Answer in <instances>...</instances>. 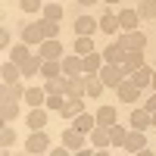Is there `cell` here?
Here are the masks:
<instances>
[{
  "label": "cell",
  "mask_w": 156,
  "mask_h": 156,
  "mask_svg": "<svg viewBox=\"0 0 156 156\" xmlns=\"http://www.w3.org/2000/svg\"><path fill=\"white\" fill-rule=\"evenodd\" d=\"M100 78H103V84H106V87H119L122 81H125V78H128V72H125V66H122V62H103V69L97 72Z\"/></svg>",
  "instance_id": "6da1fadb"
},
{
  "label": "cell",
  "mask_w": 156,
  "mask_h": 156,
  "mask_svg": "<svg viewBox=\"0 0 156 156\" xmlns=\"http://www.w3.org/2000/svg\"><path fill=\"white\" fill-rule=\"evenodd\" d=\"M66 97H72V100L87 97V75H69L66 78Z\"/></svg>",
  "instance_id": "7a4b0ae2"
},
{
  "label": "cell",
  "mask_w": 156,
  "mask_h": 156,
  "mask_svg": "<svg viewBox=\"0 0 156 156\" xmlns=\"http://www.w3.org/2000/svg\"><path fill=\"white\" fill-rule=\"evenodd\" d=\"M115 41H119L125 50H144V47H147V34L140 31V28H137V31H122Z\"/></svg>",
  "instance_id": "3957f363"
},
{
  "label": "cell",
  "mask_w": 156,
  "mask_h": 156,
  "mask_svg": "<svg viewBox=\"0 0 156 156\" xmlns=\"http://www.w3.org/2000/svg\"><path fill=\"white\" fill-rule=\"evenodd\" d=\"M97 22H100V31L106 34V37H119V34H122V25H119V12H109V9H106V12H103V16L97 19Z\"/></svg>",
  "instance_id": "277c9868"
},
{
  "label": "cell",
  "mask_w": 156,
  "mask_h": 156,
  "mask_svg": "<svg viewBox=\"0 0 156 156\" xmlns=\"http://www.w3.org/2000/svg\"><path fill=\"white\" fill-rule=\"evenodd\" d=\"M84 140H87V134H81V131H78V128H66V131H62V137H59V144L62 147H69L72 153L75 150H84Z\"/></svg>",
  "instance_id": "5b68a950"
},
{
  "label": "cell",
  "mask_w": 156,
  "mask_h": 156,
  "mask_svg": "<svg viewBox=\"0 0 156 156\" xmlns=\"http://www.w3.org/2000/svg\"><path fill=\"white\" fill-rule=\"evenodd\" d=\"M131 128H134V131H147V128H153V112L144 109V106H134L131 109Z\"/></svg>",
  "instance_id": "8992f818"
},
{
  "label": "cell",
  "mask_w": 156,
  "mask_h": 156,
  "mask_svg": "<svg viewBox=\"0 0 156 156\" xmlns=\"http://www.w3.org/2000/svg\"><path fill=\"white\" fill-rule=\"evenodd\" d=\"M25 150H28V153H47V150H50V137H47V131H31L28 140H25Z\"/></svg>",
  "instance_id": "52a82bcc"
},
{
  "label": "cell",
  "mask_w": 156,
  "mask_h": 156,
  "mask_svg": "<svg viewBox=\"0 0 156 156\" xmlns=\"http://www.w3.org/2000/svg\"><path fill=\"white\" fill-rule=\"evenodd\" d=\"M37 53L44 59H62V41L59 37H44V44L37 47Z\"/></svg>",
  "instance_id": "ba28073f"
},
{
  "label": "cell",
  "mask_w": 156,
  "mask_h": 156,
  "mask_svg": "<svg viewBox=\"0 0 156 156\" xmlns=\"http://www.w3.org/2000/svg\"><path fill=\"white\" fill-rule=\"evenodd\" d=\"M140 90L144 87H137L131 78H125V81L115 87V94H119V100H125V103H134V100H140Z\"/></svg>",
  "instance_id": "9c48e42d"
},
{
  "label": "cell",
  "mask_w": 156,
  "mask_h": 156,
  "mask_svg": "<svg viewBox=\"0 0 156 156\" xmlns=\"http://www.w3.org/2000/svg\"><path fill=\"white\" fill-rule=\"evenodd\" d=\"M0 78H3V84L22 81V66H19V62H12V59H6L3 66H0Z\"/></svg>",
  "instance_id": "30bf717a"
},
{
  "label": "cell",
  "mask_w": 156,
  "mask_h": 156,
  "mask_svg": "<svg viewBox=\"0 0 156 156\" xmlns=\"http://www.w3.org/2000/svg\"><path fill=\"white\" fill-rule=\"evenodd\" d=\"M22 41L25 44H34V47H41L44 44V31H41V22H31V25H25V28H22Z\"/></svg>",
  "instance_id": "8fae6325"
},
{
  "label": "cell",
  "mask_w": 156,
  "mask_h": 156,
  "mask_svg": "<svg viewBox=\"0 0 156 156\" xmlns=\"http://www.w3.org/2000/svg\"><path fill=\"white\" fill-rule=\"evenodd\" d=\"M41 69H44V56L37 53V50H34V53H31L28 59L22 62V78H31V75H41Z\"/></svg>",
  "instance_id": "7c38bea8"
},
{
  "label": "cell",
  "mask_w": 156,
  "mask_h": 156,
  "mask_svg": "<svg viewBox=\"0 0 156 156\" xmlns=\"http://www.w3.org/2000/svg\"><path fill=\"white\" fill-rule=\"evenodd\" d=\"M47 106H34L31 112H28V119H25V122H28V128H31V131H44V125H47Z\"/></svg>",
  "instance_id": "4fadbf2b"
},
{
  "label": "cell",
  "mask_w": 156,
  "mask_h": 156,
  "mask_svg": "<svg viewBox=\"0 0 156 156\" xmlns=\"http://www.w3.org/2000/svg\"><path fill=\"white\" fill-rule=\"evenodd\" d=\"M100 53H103V59H106V62H125V53H128V50H125L119 41H109L106 50H100Z\"/></svg>",
  "instance_id": "5bb4252c"
},
{
  "label": "cell",
  "mask_w": 156,
  "mask_h": 156,
  "mask_svg": "<svg viewBox=\"0 0 156 156\" xmlns=\"http://www.w3.org/2000/svg\"><path fill=\"white\" fill-rule=\"evenodd\" d=\"M62 72L66 75H84V56H78V53L62 56Z\"/></svg>",
  "instance_id": "9a60e30c"
},
{
  "label": "cell",
  "mask_w": 156,
  "mask_h": 156,
  "mask_svg": "<svg viewBox=\"0 0 156 156\" xmlns=\"http://www.w3.org/2000/svg\"><path fill=\"white\" fill-rule=\"evenodd\" d=\"M72 128H78L81 134H90L97 128V115H90V112H81V115H75L72 119Z\"/></svg>",
  "instance_id": "2e32d148"
},
{
  "label": "cell",
  "mask_w": 156,
  "mask_h": 156,
  "mask_svg": "<svg viewBox=\"0 0 156 156\" xmlns=\"http://www.w3.org/2000/svg\"><path fill=\"white\" fill-rule=\"evenodd\" d=\"M97 28H100V22H97L94 16H78V19H75V34H87V37H90Z\"/></svg>",
  "instance_id": "e0dca14e"
},
{
  "label": "cell",
  "mask_w": 156,
  "mask_h": 156,
  "mask_svg": "<svg viewBox=\"0 0 156 156\" xmlns=\"http://www.w3.org/2000/svg\"><path fill=\"white\" fill-rule=\"evenodd\" d=\"M144 147H147V134H144V131H134V128H131V131H128V137H125V147H122V150L137 153V150H144Z\"/></svg>",
  "instance_id": "ac0fdd59"
},
{
  "label": "cell",
  "mask_w": 156,
  "mask_h": 156,
  "mask_svg": "<svg viewBox=\"0 0 156 156\" xmlns=\"http://www.w3.org/2000/svg\"><path fill=\"white\" fill-rule=\"evenodd\" d=\"M137 22H140V12H137V9H122V12H119L122 31H137Z\"/></svg>",
  "instance_id": "d6986e66"
},
{
  "label": "cell",
  "mask_w": 156,
  "mask_h": 156,
  "mask_svg": "<svg viewBox=\"0 0 156 156\" xmlns=\"http://www.w3.org/2000/svg\"><path fill=\"white\" fill-rule=\"evenodd\" d=\"M94 115H97V125H103V128H112L115 122H119V112H115V106H100Z\"/></svg>",
  "instance_id": "ffe728a7"
},
{
  "label": "cell",
  "mask_w": 156,
  "mask_h": 156,
  "mask_svg": "<svg viewBox=\"0 0 156 156\" xmlns=\"http://www.w3.org/2000/svg\"><path fill=\"white\" fill-rule=\"evenodd\" d=\"M122 66H125V72H128V75H131V72H137L140 66H147V62H144V50H128Z\"/></svg>",
  "instance_id": "44dd1931"
},
{
  "label": "cell",
  "mask_w": 156,
  "mask_h": 156,
  "mask_svg": "<svg viewBox=\"0 0 156 156\" xmlns=\"http://www.w3.org/2000/svg\"><path fill=\"white\" fill-rule=\"evenodd\" d=\"M81 112H84V100H72V97H66V103H62V109H59L62 119H75V115H81Z\"/></svg>",
  "instance_id": "7402d4cb"
},
{
  "label": "cell",
  "mask_w": 156,
  "mask_h": 156,
  "mask_svg": "<svg viewBox=\"0 0 156 156\" xmlns=\"http://www.w3.org/2000/svg\"><path fill=\"white\" fill-rule=\"evenodd\" d=\"M87 140H90V144H94V150H103V147H109V128L97 125L94 131L87 134Z\"/></svg>",
  "instance_id": "603a6c76"
},
{
  "label": "cell",
  "mask_w": 156,
  "mask_h": 156,
  "mask_svg": "<svg viewBox=\"0 0 156 156\" xmlns=\"http://www.w3.org/2000/svg\"><path fill=\"white\" fill-rule=\"evenodd\" d=\"M103 62H106V59H103V53H100V50L87 53V56H84V75H97V72L103 69Z\"/></svg>",
  "instance_id": "cb8c5ba5"
},
{
  "label": "cell",
  "mask_w": 156,
  "mask_h": 156,
  "mask_svg": "<svg viewBox=\"0 0 156 156\" xmlns=\"http://www.w3.org/2000/svg\"><path fill=\"white\" fill-rule=\"evenodd\" d=\"M153 69H156V66H153ZM153 69H150V66H140L137 72H131L128 78H131L137 87H150V81H153Z\"/></svg>",
  "instance_id": "d4e9b609"
},
{
  "label": "cell",
  "mask_w": 156,
  "mask_h": 156,
  "mask_svg": "<svg viewBox=\"0 0 156 156\" xmlns=\"http://www.w3.org/2000/svg\"><path fill=\"white\" fill-rule=\"evenodd\" d=\"M25 103H28L31 109L34 106H44V103H47V90L44 87H28V90H25Z\"/></svg>",
  "instance_id": "484cf974"
},
{
  "label": "cell",
  "mask_w": 156,
  "mask_h": 156,
  "mask_svg": "<svg viewBox=\"0 0 156 156\" xmlns=\"http://www.w3.org/2000/svg\"><path fill=\"white\" fill-rule=\"evenodd\" d=\"M128 131H131V128H125V125H119V122H115V125L109 128V147H125Z\"/></svg>",
  "instance_id": "4316f807"
},
{
  "label": "cell",
  "mask_w": 156,
  "mask_h": 156,
  "mask_svg": "<svg viewBox=\"0 0 156 156\" xmlns=\"http://www.w3.org/2000/svg\"><path fill=\"white\" fill-rule=\"evenodd\" d=\"M66 78H69V75H59V78H44V90H47V94H62V97H66Z\"/></svg>",
  "instance_id": "83f0119b"
},
{
  "label": "cell",
  "mask_w": 156,
  "mask_h": 156,
  "mask_svg": "<svg viewBox=\"0 0 156 156\" xmlns=\"http://www.w3.org/2000/svg\"><path fill=\"white\" fill-rule=\"evenodd\" d=\"M25 90H28V87H22V81H16V84H3V100H16V103H22V100H25Z\"/></svg>",
  "instance_id": "f1b7e54d"
},
{
  "label": "cell",
  "mask_w": 156,
  "mask_h": 156,
  "mask_svg": "<svg viewBox=\"0 0 156 156\" xmlns=\"http://www.w3.org/2000/svg\"><path fill=\"white\" fill-rule=\"evenodd\" d=\"M41 75H44V78H59V75H66V72H62V59H44Z\"/></svg>",
  "instance_id": "f546056e"
},
{
  "label": "cell",
  "mask_w": 156,
  "mask_h": 156,
  "mask_svg": "<svg viewBox=\"0 0 156 156\" xmlns=\"http://www.w3.org/2000/svg\"><path fill=\"white\" fill-rule=\"evenodd\" d=\"M72 50H75L78 56H87V53H94L97 47H94V41H90L87 34H78V37H75V47H72Z\"/></svg>",
  "instance_id": "4dcf8cb0"
},
{
  "label": "cell",
  "mask_w": 156,
  "mask_h": 156,
  "mask_svg": "<svg viewBox=\"0 0 156 156\" xmlns=\"http://www.w3.org/2000/svg\"><path fill=\"white\" fill-rule=\"evenodd\" d=\"M103 90H106L103 78H100V75H87V97H90V100H97Z\"/></svg>",
  "instance_id": "1f68e13d"
},
{
  "label": "cell",
  "mask_w": 156,
  "mask_h": 156,
  "mask_svg": "<svg viewBox=\"0 0 156 156\" xmlns=\"http://www.w3.org/2000/svg\"><path fill=\"white\" fill-rule=\"evenodd\" d=\"M0 112H3V125H12L19 119V103L16 100H3V109Z\"/></svg>",
  "instance_id": "d6a6232c"
},
{
  "label": "cell",
  "mask_w": 156,
  "mask_h": 156,
  "mask_svg": "<svg viewBox=\"0 0 156 156\" xmlns=\"http://www.w3.org/2000/svg\"><path fill=\"white\" fill-rule=\"evenodd\" d=\"M28 56H31V50H28V44H25V41L16 44V47H9V59H12V62H19V66H22Z\"/></svg>",
  "instance_id": "836d02e7"
},
{
  "label": "cell",
  "mask_w": 156,
  "mask_h": 156,
  "mask_svg": "<svg viewBox=\"0 0 156 156\" xmlns=\"http://www.w3.org/2000/svg\"><path fill=\"white\" fill-rule=\"evenodd\" d=\"M41 16H44V19L59 22V19H62V6L56 3V0H47V3H44V9H41Z\"/></svg>",
  "instance_id": "e575fe53"
},
{
  "label": "cell",
  "mask_w": 156,
  "mask_h": 156,
  "mask_svg": "<svg viewBox=\"0 0 156 156\" xmlns=\"http://www.w3.org/2000/svg\"><path fill=\"white\" fill-rule=\"evenodd\" d=\"M134 9L140 12V19H156V0H140Z\"/></svg>",
  "instance_id": "d590c367"
},
{
  "label": "cell",
  "mask_w": 156,
  "mask_h": 156,
  "mask_svg": "<svg viewBox=\"0 0 156 156\" xmlns=\"http://www.w3.org/2000/svg\"><path fill=\"white\" fill-rule=\"evenodd\" d=\"M41 22V31H44V37H59V22H53V19H37Z\"/></svg>",
  "instance_id": "8d00e7d4"
},
{
  "label": "cell",
  "mask_w": 156,
  "mask_h": 156,
  "mask_svg": "<svg viewBox=\"0 0 156 156\" xmlns=\"http://www.w3.org/2000/svg\"><path fill=\"white\" fill-rule=\"evenodd\" d=\"M0 144H3V150H12V147H16V128H12V125H3Z\"/></svg>",
  "instance_id": "74e56055"
},
{
  "label": "cell",
  "mask_w": 156,
  "mask_h": 156,
  "mask_svg": "<svg viewBox=\"0 0 156 156\" xmlns=\"http://www.w3.org/2000/svg\"><path fill=\"white\" fill-rule=\"evenodd\" d=\"M47 0H19V9L22 12H41Z\"/></svg>",
  "instance_id": "f35d334b"
},
{
  "label": "cell",
  "mask_w": 156,
  "mask_h": 156,
  "mask_svg": "<svg viewBox=\"0 0 156 156\" xmlns=\"http://www.w3.org/2000/svg\"><path fill=\"white\" fill-rule=\"evenodd\" d=\"M62 103H66V97H62V94H47V103H44V106H47L50 112H59Z\"/></svg>",
  "instance_id": "ab89813d"
},
{
  "label": "cell",
  "mask_w": 156,
  "mask_h": 156,
  "mask_svg": "<svg viewBox=\"0 0 156 156\" xmlns=\"http://www.w3.org/2000/svg\"><path fill=\"white\" fill-rule=\"evenodd\" d=\"M47 156H72V150H69V147H62V144H59L56 150H47Z\"/></svg>",
  "instance_id": "60d3db41"
},
{
  "label": "cell",
  "mask_w": 156,
  "mask_h": 156,
  "mask_svg": "<svg viewBox=\"0 0 156 156\" xmlns=\"http://www.w3.org/2000/svg\"><path fill=\"white\" fill-rule=\"evenodd\" d=\"M144 109H150V112H156V90H153V94L144 100Z\"/></svg>",
  "instance_id": "b9f144b4"
},
{
  "label": "cell",
  "mask_w": 156,
  "mask_h": 156,
  "mask_svg": "<svg viewBox=\"0 0 156 156\" xmlns=\"http://www.w3.org/2000/svg\"><path fill=\"white\" fill-rule=\"evenodd\" d=\"M72 156H94V150H87V147H84V150H75Z\"/></svg>",
  "instance_id": "7bdbcfd3"
},
{
  "label": "cell",
  "mask_w": 156,
  "mask_h": 156,
  "mask_svg": "<svg viewBox=\"0 0 156 156\" xmlns=\"http://www.w3.org/2000/svg\"><path fill=\"white\" fill-rule=\"evenodd\" d=\"M94 156H109V147H103V150H94Z\"/></svg>",
  "instance_id": "ee69618b"
},
{
  "label": "cell",
  "mask_w": 156,
  "mask_h": 156,
  "mask_svg": "<svg viewBox=\"0 0 156 156\" xmlns=\"http://www.w3.org/2000/svg\"><path fill=\"white\" fill-rule=\"evenodd\" d=\"M134 156H153V150H147V147H144V150H137Z\"/></svg>",
  "instance_id": "f6af8a7d"
},
{
  "label": "cell",
  "mask_w": 156,
  "mask_h": 156,
  "mask_svg": "<svg viewBox=\"0 0 156 156\" xmlns=\"http://www.w3.org/2000/svg\"><path fill=\"white\" fill-rule=\"evenodd\" d=\"M78 3H81V6H90V3H97V0H78Z\"/></svg>",
  "instance_id": "bcb514c9"
},
{
  "label": "cell",
  "mask_w": 156,
  "mask_h": 156,
  "mask_svg": "<svg viewBox=\"0 0 156 156\" xmlns=\"http://www.w3.org/2000/svg\"><path fill=\"white\" fill-rule=\"evenodd\" d=\"M150 87H153V90H156V69H153V81H150Z\"/></svg>",
  "instance_id": "7dc6e473"
},
{
  "label": "cell",
  "mask_w": 156,
  "mask_h": 156,
  "mask_svg": "<svg viewBox=\"0 0 156 156\" xmlns=\"http://www.w3.org/2000/svg\"><path fill=\"white\" fill-rule=\"evenodd\" d=\"M103 3H119V0H103Z\"/></svg>",
  "instance_id": "c3c4849f"
},
{
  "label": "cell",
  "mask_w": 156,
  "mask_h": 156,
  "mask_svg": "<svg viewBox=\"0 0 156 156\" xmlns=\"http://www.w3.org/2000/svg\"><path fill=\"white\" fill-rule=\"evenodd\" d=\"M153 128H156V112H153Z\"/></svg>",
  "instance_id": "681fc988"
},
{
  "label": "cell",
  "mask_w": 156,
  "mask_h": 156,
  "mask_svg": "<svg viewBox=\"0 0 156 156\" xmlns=\"http://www.w3.org/2000/svg\"><path fill=\"white\" fill-rule=\"evenodd\" d=\"M31 156H47V153H31Z\"/></svg>",
  "instance_id": "f907efd6"
},
{
  "label": "cell",
  "mask_w": 156,
  "mask_h": 156,
  "mask_svg": "<svg viewBox=\"0 0 156 156\" xmlns=\"http://www.w3.org/2000/svg\"><path fill=\"white\" fill-rule=\"evenodd\" d=\"M12 156H22V153H12Z\"/></svg>",
  "instance_id": "816d5d0a"
}]
</instances>
